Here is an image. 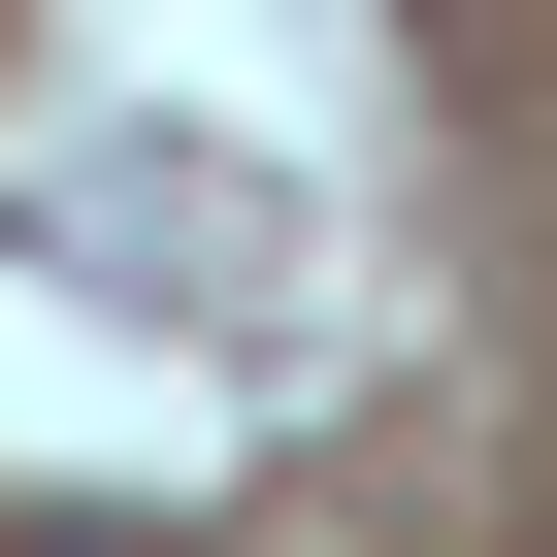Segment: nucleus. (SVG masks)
Masks as SVG:
<instances>
[{"mask_svg": "<svg viewBox=\"0 0 557 557\" xmlns=\"http://www.w3.org/2000/svg\"><path fill=\"white\" fill-rule=\"evenodd\" d=\"M34 557H164V524H34Z\"/></svg>", "mask_w": 557, "mask_h": 557, "instance_id": "obj_1", "label": "nucleus"}]
</instances>
